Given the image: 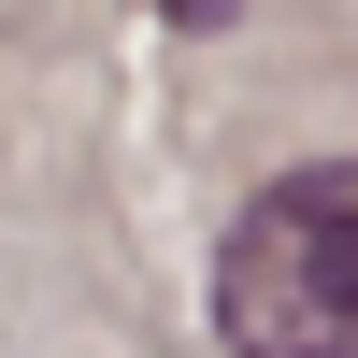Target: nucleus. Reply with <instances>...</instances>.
<instances>
[{"label": "nucleus", "mask_w": 358, "mask_h": 358, "mask_svg": "<svg viewBox=\"0 0 358 358\" xmlns=\"http://www.w3.org/2000/svg\"><path fill=\"white\" fill-rule=\"evenodd\" d=\"M158 15H172V29H229V0H158Z\"/></svg>", "instance_id": "2"}, {"label": "nucleus", "mask_w": 358, "mask_h": 358, "mask_svg": "<svg viewBox=\"0 0 358 358\" xmlns=\"http://www.w3.org/2000/svg\"><path fill=\"white\" fill-rule=\"evenodd\" d=\"M215 344L229 358H358V158L273 172L215 244Z\"/></svg>", "instance_id": "1"}]
</instances>
